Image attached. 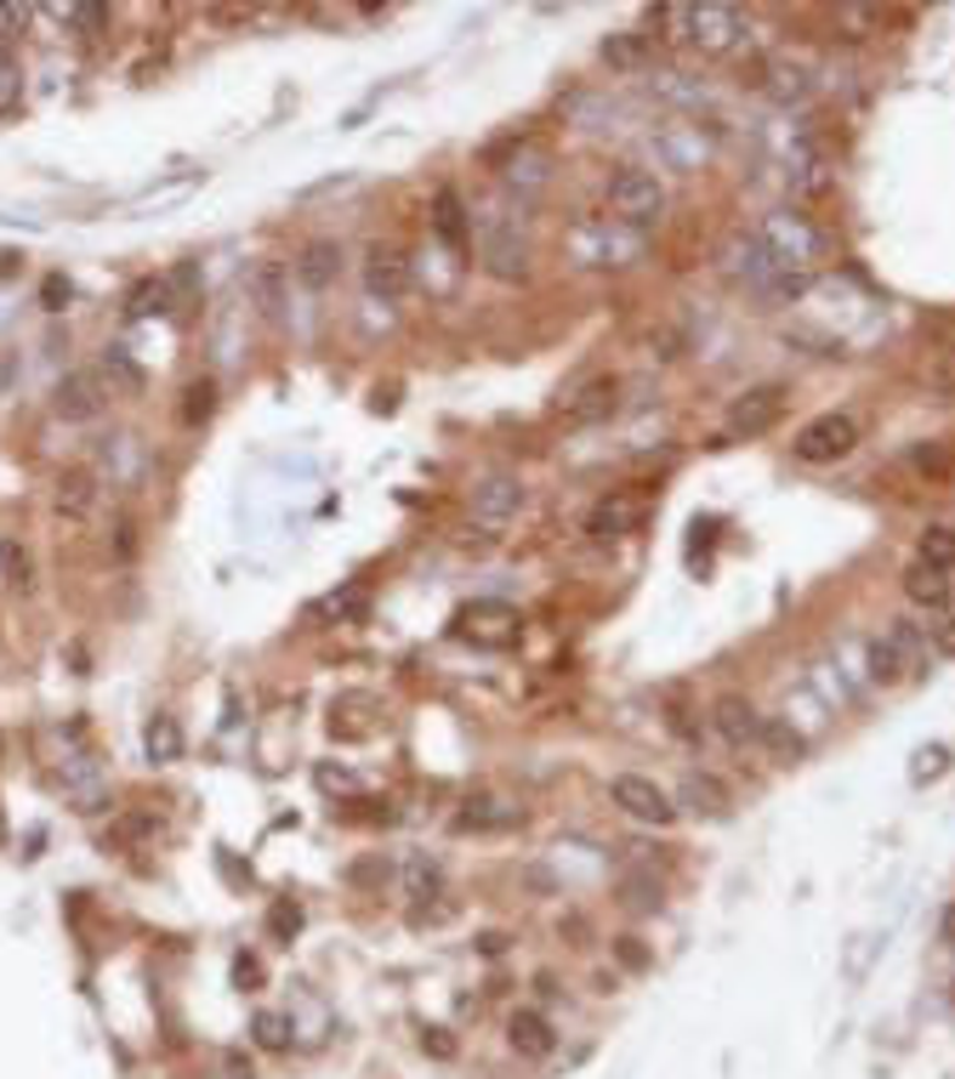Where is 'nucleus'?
Here are the masks:
<instances>
[{
  "mask_svg": "<svg viewBox=\"0 0 955 1079\" xmlns=\"http://www.w3.org/2000/svg\"><path fill=\"white\" fill-rule=\"evenodd\" d=\"M455 824L460 830H507V824H518V813L501 807V801H467V813H460Z\"/></svg>",
  "mask_w": 955,
  "mask_h": 1079,
  "instance_id": "a878e982",
  "label": "nucleus"
},
{
  "mask_svg": "<svg viewBox=\"0 0 955 1079\" xmlns=\"http://www.w3.org/2000/svg\"><path fill=\"white\" fill-rule=\"evenodd\" d=\"M23 23H29V7H7V0H0V52L23 35Z\"/></svg>",
  "mask_w": 955,
  "mask_h": 1079,
  "instance_id": "4c0bfd02",
  "label": "nucleus"
},
{
  "mask_svg": "<svg viewBox=\"0 0 955 1079\" xmlns=\"http://www.w3.org/2000/svg\"><path fill=\"white\" fill-rule=\"evenodd\" d=\"M944 767H950V750H944V745H928V750H915L910 779H915V785H928V779H939Z\"/></svg>",
  "mask_w": 955,
  "mask_h": 1079,
  "instance_id": "c9c22d12",
  "label": "nucleus"
},
{
  "mask_svg": "<svg viewBox=\"0 0 955 1079\" xmlns=\"http://www.w3.org/2000/svg\"><path fill=\"white\" fill-rule=\"evenodd\" d=\"M222 1068H227V1079H256V1074L245 1068V1057H240V1052H227V1057H222Z\"/></svg>",
  "mask_w": 955,
  "mask_h": 1079,
  "instance_id": "de8ad7c7",
  "label": "nucleus"
},
{
  "mask_svg": "<svg viewBox=\"0 0 955 1079\" xmlns=\"http://www.w3.org/2000/svg\"><path fill=\"white\" fill-rule=\"evenodd\" d=\"M797 460L802 466H836V460H847L853 449H859V421L853 415H842V410H825V415H813L802 432H797Z\"/></svg>",
  "mask_w": 955,
  "mask_h": 1079,
  "instance_id": "f03ea898",
  "label": "nucleus"
},
{
  "mask_svg": "<svg viewBox=\"0 0 955 1079\" xmlns=\"http://www.w3.org/2000/svg\"><path fill=\"white\" fill-rule=\"evenodd\" d=\"M336 267H342V245L313 240V245L302 251V262H296V279H302L308 290H324V285L336 279Z\"/></svg>",
  "mask_w": 955,
  "mask_h": 1079,
  "instance_id": "dca6fc26",
  "label": "nucleus"
},
{
  "mask_svg": "<svg viewBox=\"0 0 955 1079\" xmlns=\"http://www.w3.org/2000/svg\"><path fill=\"white\" fill-rule=\"evenodd\" d=\"M256 308H262V319L268 324H279V313H285V274L279 267H256Z\"/></svg>",
  "mask_w": 955,
  "mask_h": 1079,
  "instance_id": "b1692460",
  "label": "nucleus"
},
{
  "mask_svg": "<svg viewBox=\"0 0 955 1079\" xmlns=\"http://www.w3.org/2000/svg\"><path fill=\"white\" fill-rule=\"evenodd\" d=\"M887 643H893V654H899V665H904V677H928V654H933V643L921 636V625H893L887 631Z\"/></svg>",
  "mask_w": 955,
  "mask_h": 1079,
  "instance_id": "6ab92c4d",
  "label": "nucleus"
},
{
  "mask_svg": "<svg viewBox=\"0 0 955 1079\" xmlns=\"http://www.w3.org/2000/svg\"><path fill=\"white\" fill-rule=\"evenodd\" d=\"M421 1052H426V1057H438V1063H449V1057H455L449 1028H421Z\"/></svg>",
  "mask_w": 955,
  "mask_h": 1079,
  "instance_id": "58836bf2",
  "label": "nucleus"
},
{
  "mask_svg": "<svg viewBox=\"0 0 955 1079\" xmlns=\"http://www.w3.org/2000/svg\"><path fill=\"white\" fill-rule=\"evenodd\" d=\"M666 23L677 29V41H688L706 57H722L745 41V12L740 7H666Z\"/></svg>",
  "mask_w": 955,
  "mask_h": 1079,
  "instance_id": "f257e3e1",
  "label": "nucleus"
},
{
  "mask_svg": "<svg viewBox=\"0 0 955 1079\" xmlns=\"http://www.w3.org/2000/svg\"><path fill=\"white\" fill-rule=\"evenodd\" d=\"M57 415L63 421H91V415H103V403H109V392H103V381L91 376V369H75V376H63L57 381Z\"/></svg>",
  "mask_w": 955,
  "mask_h": 1079,
  "instance_id": "6e6552de",
  "label": "nucleus"
},
{
  "mask_svg": "<svg viewBox=\"0 0 955 1079\" xmlns=\"http://www.w3.org/2000/svg\"><path fill=\"white\" fill-rule=\"evenodd\" d=\"M143 750H148V761H177L182 756V727L171 716H154L143 727Z\"/></svg>",
  "mask_w": 955,
  "mask_h": 1079,
  "instance_id": "412c9836",
  "label": "nucleus"
},
{
  "mask_svg": "<svg viewBox=\"0 0 955 1079\" xmlns=\"http://www.w3.org/2000/svg\"><path fill=\"white\" fill-rule=\"evenodd\" d=\"M711 727L729 738L734 750H745L756 733H763V716H756V704L751 699H740V693H722L717 704H711Z\"/></svg>",
  "mask_w": 955,
  "mask_h": 1079,
  "instance_id": "1a4fd4ad",
  "label": "nucleus"
},
{
  "mask_svg": "<svg viewBox=\"0 0 955 1079\" xmlns=\"http://www.w3.org/2000/svg\"><path fill=\"white\" fill-rule=\"evenodd\" d=\"M625 529H632V505L625 500H603L598 512H591V540H620Z\"/></svg>",
  "mask_w": 955,
  "mask_h": 1079,
  "instance_id": "c85d7f7f",
  "label": "nucleus"
},
{
  "mask_svg": "<svg viewBox=\"0 0 955 1079\" xmlns=\"http://www.w3.org/2000/svg\"><path fill=\"white\" fill-rule=\"evenodd\" d=\"M109 369H114V376L125 381V387H143V376H137V364H131L120 347H109Z\"/></svg>",
  "mask_w": 955,
  "mask_h": 1079,
  "instance_id": "79ce46f5",
  "label": "nucleus"
},
{
  "mask_svg": "<svg viewBox=\"0 0 955 1079\" xmlns=\"http://www.w3.org/2000/svg\"><path fill=\"white\" fill-rule=\"evenodd\" d=\"M18 274V251H0V279H12Z\"/></svg>",
  "mask_w": 955,
  "mask_h": 1079,
  "instance_id": "09e8293b",
  "label": "nucleus"
},
{
  "mask_svg": "<svg viewBox=\"0 0 955 1079\" xmlns=\"http://www.w3.org/2000/svg\"><path fill=\"white\" fill-rule=\"evenodd\" d=\"M166 301H171V290L166 285H159V279H148V285H137V290H131V313H159V308H166Z\"/></svg>",
  "mask_w": 955,
  "mask_h": 1079,
  "instance_id": "e433bc0d",
  "label": "nucleus"
},
{
  "mask_svg": "<svg viewBox=\"0 0 955 1079\" xmlns=\"http://www.w3.org/2000/svg\"><path fill=\"white\" fill-rule=\"evenodd\" d=\"M234 983H262V966L240 955V960H234Z\"/></svg>",
  "mask_w": 955,
  "mask_h": 1079,
  "instance_id": "a18cd8bd",
  "label": "nucleus"
},
{
  "mask_svg": "<svg viewBox=\"0 0 955 1079\" xmlns=\"http://www.w3.org/2000/svg\"><path fill=\"white\" fill-rule=\"evenodd\" d=\"M928 643H933V654L955 659V614H939V625L928 631Z\"/></svg>",
  "mask_w": 955,
  "mask_h": 1079,
  "instance_id": "ea45409f",
  "label": "nucleus"
},
{
  "mask_svg": "<svg viewBox=\"0 0 955 1079\" xmlns=\"http://www.w3.org/2000/svg\"><path fill=\"white\" fill-rule=\"evenodd\" d=\"M114 552H120V557L137 552V523H131V518H120V523H114Z\"/></svg>",
  "mask_w": 955,
  "mask_h": 1079,
  "instance_id": "37998d69",
  "label": "nucleus"
},
{
  "mask_svg": "<svg viewBox=\"0 0 955 1079\" xmlns=\"http://www.w3.org/2000/svg\"><path fill=\"white\" fill-rule=\"evenodd\" d=\"M404 887H410V898H438L444 869L426 858V853H410V858H404Z\"/></svg>",
  "mask_w": 955,
  "mask_h": 1079,
  "instance_id": "5701e85b",
  "label": "nucleus"
},
{
  "mask_svg": "<svg viewBox=\"0 0 955 1079\" xmlns=\"http://www.w3.org/2000/svg\"><path fill=\"white\" fill-rule=\"evenodd\" d=\"M904 597L915 602V609H944V602H950V580L939 575V568H928V563H910L904 568Z\"/></svg>",
  "mask_w": 955,
  "mask_h": 1079,
  "instance_id": "a211bd4d",
  "label": "nucleus"
},
{
  "mask_svg": "<svg viewBox=\"0 0 955 1079\" xmlns=\"http://www.w3.org/2000/svg\"><path fill=\"white\" fill-rule=\"evenodd\" d=\"M365 285H370V296L399 301V296H404V285H410L404 256H399V251H370V262H365Z\"/></svg>",
  "mask_w": 955,
  "mask_h": 1079,
  "instance_id": "ddd939ff",
  "label": "nucleus"
},
{
  "mask_svg": "<svg viewBox=\"0 0 955 1079\" xmlns=\"http://www.w3.org/2000/svg\"><path fill=\"white\" fill-rule=\"evenodd\" d=\"M779 415H785V387H756V392H745L734 410H729V426L756 437V432H768Z\"/></svg>",
  "mask_w": 955,
  "mask_h": 1079,
  "instance_id": "9d476101",
  "label": "nucleus"
},
{
  "mask_svg": "<svg viewBox=\"0 0 955 1079\" xmlns=\"http://www.w3.org/2000/svg\"><path fill=\"white\" fill-rule=\"evenodd\" d=\"M609 949H614V960H620L625 971H632V977H643V971L654 966V949H648L643 937H632V932H625V937H614Z\"/></svg>",
  "mask_w": 955,
  "mask_h": 1079,
  "instance_id": "473e14b6",
  "label": "nucleus"
},
{
  "mask_svg": "<svg viewBox=\"0 0 955 1079\" xmlns=\"http://www.w3.org/2000/svg\"><path fill=\"white\" fill-rule=\"evenodd\" d=\"M620 903L637 909V915H654V909L666 903L660 875H654V869H625V875H620Z\"/></svg>",
  "mask_w": 955,
  "mask_h": 1079,
  "instance_id": "2eb2a0df",
  "label": "nucleus"
},
{
  "mask_svg": "<svg viewBox=\"0 0 955 1079\" xmlns=\"http://www.w3.org/2000/svg\"><path fill=\"white\" fill-rule=\"evenodd\" d=\"M296 932H302V903H296V898H279V903L268 909V937H274V943H296Z\"/></svg>",
  "mask_w": 955,
  "mask_h": 1079,
  "instance_id": "2f4dec72",
  "label": "nucleus"
},
{
  "mask_svg": "<svg viewBox=\"0 0 955 1079\" xmlns=\"http://www.w3.org/2000/svg\"><path fill=\"white\" fill-rule=\"evenodd\" d=\"M52 500H57V512H63V518H75V523H80V518L91 512V505H97V478H91V471H63Z\"/></svg>",
  "mask_w": 955,
  "mask_h": 1079,
  "instance_id": "f3484780",
  "label": "nucleus"
},
{
  "mask_svg": "<svg viewBox=\"0 0 955 1079\" xmlns=\"http://www.w3.org/2000/svg\"><path fill=\"white\" fill-rule=\"evenodd\" d=\"M478 262H484L489 279L523 285V279H530V240H523V227L518 222H489L484 245H478Z\"/></svg>",
  "mask_w": 955,
  "mask_h": 1079,
  "instance_id": "7ed1b4c3",
  "label": "nucleus"
},
{
  "mask_svg": "<svg viewBox=\"0 0 955 1079\" xmlns=\"http://www.w3.org/2000/svg\"><path fill=\"white\" fill-rule=\"evenodd\" d=\"M756 240H763L785 267H797V262H813L819 251H825V240H819V227L808 222V216H797V211H774L763 227H756Z\"/></svg>",
  "mask_w": 955,
  "mask_h": 1079,
  "instance_id": "39448f33",
  "label": "nucleus"
},
{
  "mask_svg": "<svg viewBox=\"0 0 955 1079\" xmlns=\"http://www.w3.org/2000/svg\"><path fill=\"white\" fill-rule=\"evenodd\" d=\"M251 1034H256L262 1052H285V1045H290V1017H279V1011H256Z\"/></svg>",
  "mask_w": 955,
  "mask_h": 1079,
  "instance_id": "c756f323",
  "label": "nucleus"
},
{
  "mask_svg": "<svg viewBox=\"0 0 955 1079\" xmlns=\"http://www.w3.org/2000/svg\"><path fill=\"white\" fill-rule=\"evenodd\" d=\"M614 403H620V381H614V376H598L591 387H580V392L569 398V421H575V426H598V421L614 415Z\"/></svg>",
  "mask_w": 955,
  "mask_h": 1079,
  "instance_id": "f8f14e48",
  "label": "nucleus"
},
{
  "mask_svg": "<svg viewBox=\"0 0 955 1079\" xmlns=\"http://www.w3.org/2000/svg\"><path fill=\"white\" fill-rule=\"evenodd\" d=\"M52 18H63L69 29H80V35H103V29H109V7H103V0H80V7H52Z\"/></svg>",
  "mask_w": 955,
  "mask_h": 1079,
  "instance_id": "393cba45",
  "label": "nucleus"
},
{
  "mask_svg": "<svg viewBox=\"0 0 955 1079\" xmlns=\"http://www.w3.org/2000/svg\"><path fill=\"white\" fill-rule=\"evenodd\" d=\"M756 745H763L774 761H785V767L808 756V738L790 727V722H768V716H763V733H756Z\"/></svg>",
  "mask_w": 955,
  "mask_h": 1079,
  "instance_id": "aec40b11",
  "label": "nucleus"
},
{
  "mask_svg": "<svg viewBox=\"0 0 955 1079\" xmlns=\"http://www.w3.org/2000/svg\"><path fill=\"white\" fill-rule=\"evenodd\" d=\"M507 943H512L507 932H484V937H478V949H484V955H507Z\"/></svg>",
  "mask_w": 955,
  "mask_h": 1079,
  "instance_id": "49530a36",
  "label": "nucleus"
},
{
  "mask_svg": "<svg viewBox=\"0 0 955 1079\" xmlns=\"http://www.w3.org/2000/svg\"><path fill=\"white\" fill-rule=\"evenodd\" d=\"M915 563H928V568H939V575H950L955 568V529H928L915 540Z\"/></svg>",
  "mask_w": 955,
  "mask_h": 1079,
  "instance_id": "4be33fe9",
  "label": "nucleus"
},
{
  "mask_svg": "<svg viewBox=\"0 0 955 1079\" xmlns=\"http://www.w3.org/2000/svg\"><path fill=\"white\" fill-rule=\"evenodd\" d=\"M63 301H69V279L52 274V279L41 285V308H46V313H63Z\"/></svg>",
  "mask_w": 955,
  "mask_h": 1079,
  "instance_id": "a19ab883",
  "label": "nucleus"
},
{
  "mask_svg": "<svg viewBox=\"0 0 955 1079\" xmlns=\"http://www.w3.org/2000/svg\"><path fill=\"white\" fill-rule=\"evenodd\" d=\"M507 1039H512V1052L518 1057H530V1063H541V1057H552V1045H557V1028L541 1017V1011H512V1023H507Z\"/></svg>",
  "mask_w": 955,
  "mask_h": 1079,
  "instance_id": "9b49d317",
  "label": "nucleus"
},
{
  "mask_svg": "<svg viewBox=\"0 0 955 1079\" xmlns=\"http://www.w3.org/2000/svg\"><path fill=\"white\" fill-rule=\"evenodd\" d=\"M603 57L620 63V69H632V63L643 57V35H637V29H625V35H614V41L603 46Z\"/></svg>",
  "mask_w": 955,
  "mask_h": 1079,
  "instance_id": "f704fd0d",
  "label": "nucleus"
},
{
  "mask_svg": "<svg viewBox=\"0 0 955 1079\" xmlns=\"http://www.w3.org/2000/svg\"><path fill=\"white\" fill-rule=\"evenodd\" d=\"M904 677V665H899V654H893V643H870V682H899Z\"/></svg>",
  "mask_w": 955,
  "mask_h": 1079,
  "instance_id": "72a5a7b5",
  "label": "nucleus"
},
{
  "mask_svg": "<svg viewBox=\"0 0 955 1079\" xmlns=\"http://www.w3.org/2000/svg\"><path fill=\"white\" fill-rule=\"evenodd\" d=\"M609 205L620 211V222H654V216H666V188H660V177H648V171H637V165H625V171H614L609 177Z\"/></svg>",
  "mask_w": 955,
  "mask_h": 1079,
  "instance_id": "20e7f679",
  "label": "nucleus"
},
{
  "mask_svg": "<svg viewBox=\"0 0 955 1079\" xmlns=\"http://www.w3.org/2000/svg\"><path fill=\"white\" fill-rule=\"evenodd\" d=\"M438 240L444 245H467V211H460V199L449 193V188H438Z\"/></svg>",
  "mask_w": 955,
  "mask_h": 1079,
  "instance_id": "bb28decb",
  "label": "nucleus"
},
{
  "mask_svg": "<svg viewBox=\"0 0 955 1079\" xmlns=\"http://www.w3.org/2000/svg\"><path fill=\"white\" fill-rule=\"evenodd\" d=\"M211 410H216V381H211V376H206V381H188V387H182V421H188V426H206Z\"/></svg>",
  "mask_w": 955,
  "mask_h": 1079,
  "instance_id": "cd10ccee",
  "label": "nucleus"
},
{
  "mask_svg": "<svg viewBox=\"0 0 955 1079\" xmlns=\"http://www.w3.org/2000/svg\"><path fill=\"white\" fill-rule=\"evenodd\" d=\"M23 109V69L12 52H0V120Z\"/></svg>",
  "mask_w": 955,
  "mask_h": 1079,
  "instance_id": "7c9ffc66",
  "label": "nucleus"
},
{
  "mask_svg": "<svg viewBox=\"0 0 955 1079\" xmlns=\"http://www.w3.org/2000/svg\"><path fill=\"white\" fill-rule=\"evenodd\" d=\"M939 943H950V949H955V898L944 903V915H939Z\"/></svg>",
  "mask_w": 955,
  "mask_h": 1079,
  "instance_id": "c03bdc74",
  "label": "nucleus"
},
{
  "mask_svg": "<svg viewBox=\"0 0 955 1079\" xmlns=\"http://www.w3.org/2000/svg\"><path fill=\"white\" fill-rule=\"evenodd\" d=\"M677 801L688 807V813H700V819H729V790H722L717 779H700V772H688V779H682Z\"/></svg>",
  "mask_w": 955,
  "mask_h": 1079,
  "instance_id": "4468645a",
  "label": "nucleus"
},
{
  "mask_svg": "<svg viewBox=\"0 0 955 1079\" xmlns=\"http://www.w3.org/2000/svg\"><path fill=\"white\" fill-rule=\"evenodd\" d=\"M609 796H614V807H625V813L643 819V824H671L677 819V801L654 779H643V772H620V779L609 785Z\"/></svg>",
  "mask_w": 955,
  "mask_h": 1079,
  "instance_id": "423d86ee",
  "label": "nucleus"
},
{
  "mask_svg": "<svg viewBox=\"0 0 955 1079\" xmlns=\"http://www.w3.org/2000/svg\"><path fill=\"white\" fill-rule=\"evenodd\" d=\"M518 512H523V478H512V471H489V478H478V489H473V518L478 523L501 529Z\"/></svg>",
  "mask_w": 955,
  "mask_h": 1079,
  "instance_id": "0eeeda50",
  "label": "nucleus"
}]
</instances>
